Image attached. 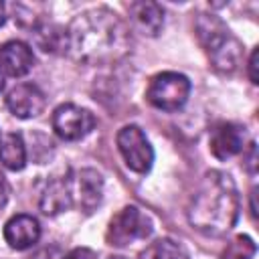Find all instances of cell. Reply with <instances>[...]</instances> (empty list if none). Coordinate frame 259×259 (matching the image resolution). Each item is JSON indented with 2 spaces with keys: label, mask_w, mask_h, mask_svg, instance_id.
<instances>
[{
  "label": "cell",
  "mask_w": 259,
  "mask_h": 259,
  "mask_svg": "<svg viewBox=\"0 0 259 259\" xmlns=\"http://www.w3.org/2000/svg\"><path fill=\"white\" fill-rule=\"evenodd\" d=\"M243 144H245V130L233 121L217 123L210 132V140H208L210 152L219 160H227V158L237 156L245 148Z\"/></svg>",
  "instance_id": "cell-9"
},
{
  "label": "cell",
  "mask_w": 259,
  "mask_h": 259,
  "mask_svg": "<svg viewBox=\"0 0 259 259\" xmlns=\"http://www.w3.org/2000/svg\"><path fill=\"white\" fill-rule=\"evenodd\" d=\"M130 22L144 36H156L164 26V10L158 2H134L130 4Z\"/></svg>",
  "instance_id": "cell-12"
},
{
  "label": "cell",
  "mask_w": 259,
  "mask_h": 259,
  "mask_svg": "<svg viewBox=\"0 0 259 259\" xmlns=\"http://www.w3.org/2000/svg\"><path fill=\"white\" fill-rule=\"evenodd\" d=\"M6 198H8V186L4 182V176L0 174V208L6 204Z\"/></svg>",
  "instance_id": "cell-23"
},
{
  "label": "cell",
  "mask_w": 259,
  "mask_h": 259,
  "mask_svg": "<svg viewBox=\"0 0 259 259\" xmlns=\"http://www.w3.org/2000/svg\"><path fill=\"white\" fill-rule=\"evenodd\" d=\"M257 247L253 243L251 237L247 235H237L235 239H231L221 255V259H253Z\"/></svg>",
  "instance_id": "cell-18"
},
{
  "label": "cell",
  "mask_w": 259,
  "mask_h": 259,
  "mask_svg": "<svg viewBox=\"0 0 259 259\" xmlns=\"http://www.w3.org/2000/svg\"><path fill=\"white\" fill-rule=\"evenodd\" d=\"M38 237L40 225L32 214H14L4 225V241L16 251L30 249L32 245H36Z\"/></svg>",
  "instance_id": "cell-10"
},
{
  "label": "cell",
  "mask_w": 259,
  "mask_h": 259,
  "mask_svg": "<svg viewBox=\"0 0 259 259\" xmlns=\"http://www.w3.org/2000/svg\"><path fill=\"white\" fill-rule=\"evenodd\" d=\"M138 259H186V255L172 239H158L150 243Z\"/></svg>",
  "instance_id": "cell-17"
},
{
  "label": "cell",
  "mask_w": 259,
  "mask_h": 259,
  "mask_svg": "<svg viewBox=\"0 0 259 259\" xmlns=\"http://www.w3.org/2000/svg\"><path fill=\"white\" fill-rule=\"evenodd\" d=\"M71 204H73L71 180L69 178H53L40 194V210L45 214L53 217V214L67 210Z\"/></svg>",
  "instance_id": "cell-13"
},
{
  "label": "cell",
  "mask_w": 259,
  "mask_h": 259,
  "mask_svg": "<svg viewBox=\"0 0 259 259\" xmlns=\"http://www.w3.org/2000/svg\"><path fill=\"white\" fill-rule=\"evenodd\" d=\"M255 196H257V188H253V192H251V214H253V219H257V204H255Z\"/></svg>",
  "instance_id": "cell-24"
},
{
  "label": "cell",
  "mask_w": 259,
  "mask_h": 259,
  "mask_svg": "<svg viewBox=\"0 0 259 259\" xmlns=\"http://www.w3.org/2000/svg\"><path fill=\"white\" fill-rule=\"evenodd\" d=\"M32 259H65V253H63L59 247L51 245V247L38 249V251L32 255Z\"/></svg>",
  "instance_id": "cell-19"
},
{
  "label": "cell",
  "mask_w": 259,
  "mask_h": 259,
  "mask_svg": "<svg viewBox=\"0 0 259 259\" xmlns=\"http://www.w3.org/2000/svg\"><path fill=\"white\" fill-rule=\"evenodd\" d=\"M53 130L65 142H77L95 127V115L75 103H63L53 111Z\"/></svg>",
  "instance_id": "cell-7"
},
{
  "label": "cell",
  "mask_w": 259,
  "mask_h": 259,
  "mask_svg": "<svg viewBox=\"0 0 259 259\" xmlns=\"http://www.w3.org/2000/svg\"><path fill=\"white\" fill-rule=\"evenodd\" d=\"M34 65L32 49L22 40H8L0 47V71L8 77H24Z\"/></svg>",
  "instance_id": "cell-11"
},
{
  "label": "cell",
  "mask_w": 259,
  "mask_h": 259,
  "mask_svg": "<svg viewBox=\"0 0 259 259\" xmlns=\"http://www.w3.org/2000/svg\"><path fill=\"white\" fill-rule=\"evenodd\" d=\"M36 45L45 53H59L65 51V28L55 24H40L34 28Z\"/></svg>",
  "instance_id": "cell-16"
},
{
  "label": "cell",
  "mask_w": 259,
  "mask_h": 259,
  "mask_svg": "<svg viewBox=\"0 0 259 259\" xmlns=\"http://www.w3.org/2000/svg\"><path fill=\"white\" fill-rule=\"evenodd\" d=\"M257 49H253V53H251V59H249V67H247V71H249V79H251V83L253 85H257L259 83V75H257Z\"/></svg>",
  "instance_id": "cell-21"
},
{
  "label": "cell",
  "mask_w": 259,
  "mask_h": 259,
  "mask_svg": "<svg viewBox=\"0 0 259 259\" xmlns=\"http://www.w3.org/2000/svg\"><path fill=\"white\" fill-rule=\"evenodd\" d=\"M4 20H6V8H4V4L0 2V26L4 24Z\"/></svg>",
  "instance_id": "cell-25"
},
{
  "label": "cell",
  "mask_w": 259,
  "mask_h": 259,
  "mask_svg": "<svg viewBox=\"0 0 259 259\" xmlns=\"http://www.w3.org/2000/svg\"><path fill=\"white\" fill-rule=\"evenodd\" d=\"M255 144H251L249 146V162H245L247 164V168H249V172H255V166H257V156H255Z\"/></svg>",
  "instance_id": "cell-22"
},
{
  "label": "cell",
  "mask_w": 259,
  "mask_h": 259,
  "mask_svg": "<svg viewBox=\"0 0 259 259\" xmlns=\"http://www.w3.org/2000/svg\"><path fill=\"white\" fill-rule=\"evenodd\" d=\"M194 30H196L198 42L202 45L210 65L219 73L237 71V67L243 59V45L219 16L198 12L196 20H194Z\"/></svg>",
  "instance_id": "cell-3"
},
{
  "label": "cell",
  "mask_w": 259,
  "mask_h": 259,
  "mask_svg": "<svg viewBox=\"0 0 259 259\" xmlns=\"http://www.w3.org/2000/svg\"><path fill=\"white\" fill-rule=\"evenodd\" d=\"M239 206L233 178L221 170H210L188 204V223L206 237H223L235 227Z\"/></svg>",
  "instance_id": "cell-2"
},
{
  "label": "cell",
  "mask_w": 259,
  "mask_h": 259,
  "mask_svg": "<svg viewBox=\"0 0 259 259\" xmlns=\"http://www.w3.org/2000/svg\"><path fill=\"white\" fill-rule=\"evenodd\" d=\"M4 89V75H2V71H0V91Z\"/></svg>",
  "instance_id": "cell-26"
},
{
  "label": "cell",
  "mask_w": 259,
  "mask_h": 259,
  "mask_svg": "<svg viewBox=\"0 0 259 259\" xmlns=\"http://www.w3.org/2000/svg\"><path fill=\"white\" fill-rule=\"evenodd\" d=\"M115 142H117V150L130 170H134L138 174H146L152 168L154 150H152L146 134L138 125H134V123L123 125L117 132Z\"/></svg>",
  "instance_id": "cell-6"
},
{
  "label": "cell",
  "mask_w": 259,
  "mask_h": 259,
  "mask_svg": "<svg viewBox=\"0 0 259 259\" xmlns=\"http://www.w3.org/2000/svg\"><path fill=\"white\" fill-rule=\"evenodd\" d=\"M130 47L127 24L109 8L85 10L65 28V51L79 63H113L125 57Z\"/></svg>",
  "instance_id": "cell-1"
},
{
  "label": "cell",
  "mask_w": 259,
  "mask_h": 259,
  "mask_svg": "<svg viewBox=\"0 0 259 259\" xmlns=\"http://www.w3.org/2000/svg\"><path fill=\"white\" fill-rule=\"evenodd\" d=\"M152 235V221L146 212H142L138 206L127 204L123 206L107 227V243L111 247H125L140 239H146Z\"/></svg>",
  "instance_id": "cell-5"
},
{
  "label": "cell",
  "mask_w": 259,
  "mask_h": 259,
  "mask_svg": "<svg viewBox=\"0 0 259 259\" xmlns=\"http://www.w3.org/2000/svg\"><path fill=\"white\" fill-rule=\"evenodd\" d=\"M0 164L14 172L26 166V146L20 134L10 132L0 138Z\"/></svg>",
  "instance_id": "cell-15"
},
{
  "label": "cell",
  "mask_w": 259,
  "mask_h": 259,
  "mask_svg": "<svg viewBox=\"0 0 259 259\" xmlns=\"http://www.w3.org/2000/svg\"><path fill=\"white\" fill-rule=\"evenodd\" d=\"M77 190L79 206L85 212H93L103 196V176L93 168H83L77 172Z\"/></svg>",
  "instance_id": "cell-14"
},
{
  "label": "cell",
  "mask_w": 259,
  "mask_h": 259,
  "mask_svg": "<svg viewBox=\"0 0 259 259\" xmlns=\"http://www.w3.org/2000/svg\"><path fill=\"white\" fill-rule=\"evenodd\" d=\"M65 259H97V255L87 247H77L71 253H67Z\"/></svg>",
  "instance_id": "cell-20"
},
{
  "label": "cell",
  "mask_w": 259,
  "mask_h": 259,
  "mask_svg": "<svg viewBox=\"0 0 259 259\" xmlns=\"http://www.w3.org/2000/svg\"><path fill=\"white\" fill-rule=\"evenodd\" d=\"M109 259H125V257H109Z\"/></svg>",
  "instance_id": "cell-27"
},
{
  "label": "cell",
  "mask_w": 259,
  "mask_h": 259,
  "mask_svg": "<svg viewBox=\"0 0 259 259\" xmlns=\"http://www.w3.org/2000/svg\"><path fill=\"white\" fill-rule=\"evenodd\" d=\"M45 103V93L32 83H18L6 95V107L10 109L12 115L20 119L36 117L38 113H42Z\"/></svg>",
  "instance_id": "cell-8"
},
{
  "label": "cell",
  "mask_w": 259,
  "mask_h": 259,
  "mask_svg": "<svg viewBox=\"0 0 259 259\" xmlns=\"http://www.w3.org/2000/svg\"><path fill=\"white\" fill-rule=\"evenodd\" d=\"M190 95V81L176 71H164L150 79L146 99L150 105L162 111H178Z\"/></svg>",
  "instance_id": "cell-4"
}]
</instances>
